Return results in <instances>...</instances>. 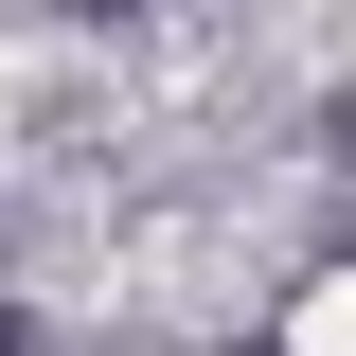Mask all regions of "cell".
<instances>
[{
	"label": "cell",
	"instance_id": "cell-2",
	"mask_svg": "<svg viewBox=\"0 0 356 356\" xmlns=\"http://www.w3.org/2000/svg\"><path fill=\"white\" fill-rule=\"evenodd\" d=\"M232 356H250V339H232Z\"/></svg>",
	"mask_w": 356,
	"mask_h": 356
},
{
	"label": "cell",
	"instance_id": "cell-1",
	"mask_svg": "<svg viewBox=\"0 0 356 356\" xmlns=\"http://www.w3.org/2000/svg\"><path fill=\"white\" fill-rule=\"evenodd\" d=\"M0 356H36V321H0Z\"/></svg>",
	"mask_w": 356,
	"mask_h": 356
}]
</instances>
